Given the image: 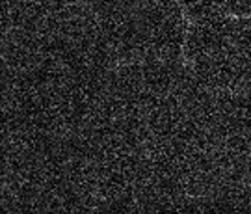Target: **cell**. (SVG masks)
<instances>
[{
  "instance_id": "6da1fadb",
  "label": "cell",
  "mask_w": 251,
  "mask_h": 214,
  "mask_svg": "<svg viewBox=\"0 0 251 214\" xmlns=\"http://www.w3.org/2000/svg\"><path fill=\"white\" fill-rule=\"evenodd\" d=\"M110 51L126 63L175 62L186 45L179 0H91Z\"/></svg>"
},
{
  "instance_id": "3957f363",
  "label": "cell",
  "mask_w": 251,
  "mask_h": 214,
  "mask_svg": "<svg viewBox=\"0 0 251 214\" xmlns=\"http://www.w3.org/2000/svg\"><path fill=\"white\" fill-rule=\"evenodd\" d=\"M192 19L251 15V0H179Z\"/></svg>"
},
{
  "instance_id": "7a4b0ae2",
  "label": "cell",
  "mask_w": 251,
  "mask_h": 214,
  "mask_svg": "<svg viewBox=\"0 0 251 214\" xmlns=\"http://www.w3.org/2000/svg\"><path fill=\"white\" fill-rule=\"evenodd\" d=\"M184 54L205 84L251 103V15L196 21Z\"/></svg>"
}]
</instances>
